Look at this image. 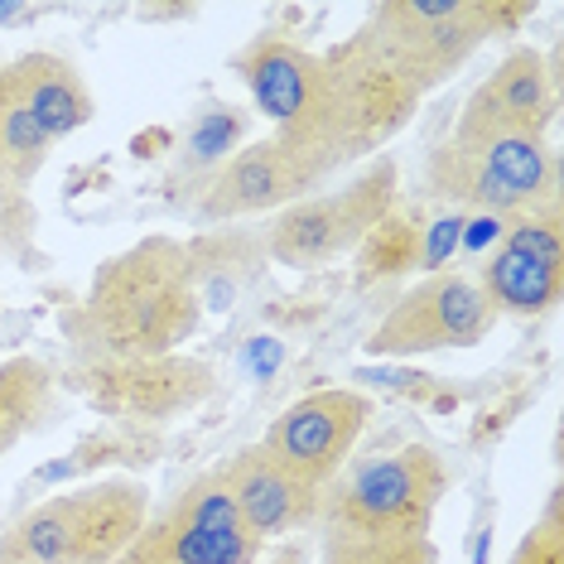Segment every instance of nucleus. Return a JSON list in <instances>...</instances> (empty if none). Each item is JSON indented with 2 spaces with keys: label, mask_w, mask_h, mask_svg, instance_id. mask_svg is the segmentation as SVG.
Wrapping results in <instances>:
<instances>
[{
  "label": "nucleus",
  "mask_w": 564,
  "mask_h": 564,
  "mask_svg": "<svg viewBox=\"0 0 564 564\" xmlns=\"http://www.w3.org/2000/svg\"><path fill=\"white\" fill-rule=\"evenodd\" d=\"M198 304L194 256L170 237H150L97 271L83 333L121 362H155L198 328Z\"/></svg>",
  "instance_id": "nucleus-1"
},
{
  "label": "nucleus",
  "mask_w": 564,
  "mask_h": 564,
  "mask_svg": "<svg viewBox=\"0 0 564 564\" xmlns=\"http://www.w3.org/2000/svg\"><path fill=\"white\" fill-rule=\"evenodd\" d=\"M420 101L425 97L352 30L343 44L314 54L310 93H304L300 121L285 131V140H300V145L328 155L338 170L348 160L377 155L391 135H401Z\"/></svg>",
  "instance_id": "nucleus-2"
},
{
  "label": "nucleus",
  "mask_w": 564,
  "mask_h": 564,
  "mask_svg": "<svg viewBox=\"0 0 564 564\" xmlns=\"http://www.w3.org/2000/svg\"><path fill=\"white\" fill-rule=\"evenodd\" d=\"M531 20V6H487V0H381L367 10L357 34L391 63L401 78L430 97L454 78L492 34H511Z\"/></svg>",
  "instance_id": "nucleus-3"
},
{
  "label": "nucleus",
  "mask_w": 564,
  "mask_h": 564,
  "mask_svg": "<svg viewBox=\"0 0 564 564\" xmlns=\"http://www.w3.org/2000/svg\"><path fill=\"white\" fill-rule=\"evenodd\" d=\"M145 521V487L131 478H101L24 511L0 535V564H117Z\"/></svg>",
  "instance_id": "nucleus-4"
},
{
  "label": "nucleus",
  "mask_w": 564,
  "mask_h": 564,
  "mask_svg": "<svg viewBox=\"0 0 564 564\" xmlns=\"http://www.w3.org/2000/svg\"><path fill=\"white\" fill-rule=\"evenodd\" d=\"M425 184L440 203H454V213L521 217L560 194V170L545 135H502V140L448 135L430 155Z\"/></svg>",
  "instance_id": "nucleus-5"
},
{
  "label": "nucleus",
  "mask_w": 564,
  "mask_h": 564,
  "mask_svg": "<svg viewBox=\"0 0 564 564\" xmlns=\"http://www.w3.org/2000/svg\"><path fill=\"white\" fill-rule=\"evenodd\" d=\"M444 458L425 444H405L352 468L338 492L324 497L328 535H377V541H420L430 535L444 502Z\"/></svg>",
  "instance_id": "nucleus-6"
},
{
  "label": "nucleus",
  "mask_w": 564,
  "mask_h": 564,
  "mask_svg": "<svg viewBox=\"0 0 564 564\" xmlns=\"http://www.w3.org/2000/svg\"><path fill=\"white\" fill-rule=\"evenodd\" d=\"M395 184H401L395 178V160L367 164L352 184L290 203L275 217L265 247H271L280 265H294V271H310V265H324L343 251H357L371 227L395 208Z\"/></svg>",
  "instance_id": "nucleus-7"
},
{
  "label": "nucleus",
  "mask_w": 564,
  "mask_h": 564,
  "mask_svg": "<svg viewBox=\"0 0 564 564\" xmlns=\"http://www.w3.org/2000/svg\"><path fill=\"white\" fill-rule=\"evenodd\" d=\"M261 541L247 531L241 511L227 492L223 473H203L174 497L160 517L126 550V564H256Z\"/></svg>",
  "instance_id": "nucleus-8"
},
{
  "label": "nucleus",
  "mask_w": 564,
  "mask_h": 564,
  "mask_svg": "<svg viewBox=\"0 0 564 564\" xmlns=\"http://www.w3.org/2000/svg\"><path fill=\"white\" fill-rule=\"evenodd\" d=\"M333 174V160L318 150L300 145L285 135H265L256 145H241L223 170H213L198 184L194 213L203 223H237V217L256 213H285L290 203L310 198V188H318Z\"/></svg>",
  "instance_id": "nucleus-9"
},
{
  "label": "nucleus",
  "mask_w": 564,
  "mask_h": 564,
  "mask_svg": "<svg viewBox=\"0 0 564 564\" xmlns=\"http://www.w3.org/2000/svg\"><path fill=\"white\" fill-rule=\"evenodd\" d=\"M497 324L482 285L473 275L440 271L425 275L410 294L391 304V314L371 328L367 352L377 357H425L444 348H473Z\"/></svg>",
  "instance_id": "nucleus-10"
},
{
  "label": "nucleus",
  "mask_w": 564,
  "mask_h": 564,
  "mask_svg": "<svg viewBox=\"0 0 564 564\" xmlns=\"http://www.w3.org/2000/svg\"><path fill=\"white\" fill-rule=\"evenodd\" d=\"M478 285L497 314L541 318L564 294V227H560V194L541 208L521 213L507 227L502 247L487 256Z\"/></svg>",
  "instance_id": "nucleus-11"
},
{
  "label": "nucleus",
  "mask_w": 564,
  "mask_h": 564,
  "mask_svg": "<svg viewBox=\"0 0 564 564\" xmlns=\"http://www.w3.org/2000/svg\"><path fill=\"white\" fill-rule=\"evenodd\" d=\"M367 415H371V401L362 391H348V387L314 391V395H304V401H294L285 415L265 430L261 454L271 458L275 468H285L290 478H300L304 487L324 492V487L338 478V468L348 464Z\"/></svg>",
  "instance_id": "nucleus-12"
},
{
  "label": "nucleus",
  "mask_w": 564,
  "mask_h": 564,
  "mask_svg": "<svg viewBox=\"0 0 564 564\" xmlns=\"http://www.w3.org/2000/svg\"><path fill=\"white\" fill-rule=\"evenodd\" d=\"M560 93L555 68L541 48H511L492 68V78L478 83V93L464 101L454 135L458 140H502V135H545L555 121Z\"/></svg>",
  "instance_id": "nucleus-13"
},
{
  "label": "nucleus",
  "mask_w": 564,
  "mask_h": 564,
  "mask_svg": "<svg viewBox=\"0 0 564 564\" xmlns=\"http://www.w3.org/2000/svg\"><path fill=\"white\" fill-rule=\"evenodd\" d=\"M217 473H223L227 492H232L241 521H247V531L256 541L300 531V525H310L318 511H324V492H318V487H304L300 478H290L285 468H275L271 458L261 454V444L241 448V454L227 458Z\"/></svg>",
  "instance_id": "nucleus-14"
},
{
  "label": "nucleus",
  "mask_w": 564,
  "mask_h": 564,
  "mask_svg": "<svg viewBox=\"0 0 564 564\" xmlns=\"http://www.w3.org/2000/svg\"><path fill=\"white\" fill-rule=\"evenodd\" d=\"M237 78L247 83L251 101L261 107V117L275 126V135H285L294 121H300L304 93H310L314 78V48H300L280 34H261L251 40L241 54L232 58Z\"/></svg>",
  "instance_id": "nucleus-15"
},
{
  "label": "nucleus",
  "mask_w": 564,
  "mask_h": 564,
  "mask_svg": "<svg viewBox=\"0 0 564 564\" xmlns=\"http://www.w3.org/2000/svg\"><path fill=\"white\" fill-rule=\"evenodd\" d=\"M10 87L24 97V107L34 111V121L48 131V140H63L73 131H83L93 121L97 101L87 93L83 73L58 54H24L15 63H6Z\"/></svg>",
  "instance_id": "nucleus-16"
},
{
  "label": "nucleus",
  "mask_w": 564,
  "mask_h": 564,
  "mask_svg": "<svg viewBox=\"0 0 564 564\" xmlns=\"http://www.w3.org/2000/svg\"><path fill=\"white\" fill-rule=\"evenodd\" d=\"M107 387L97 391L101 405L131 410V415H160V410L188 405L208 387V367L198 362H174V357H155V362H121L117 371H101Z\"/></svg>",
  "instance_id": "nucleus-17"
},
{
  "label": "nucleus",
  "mask_w": 564,
  "mask_h": 564,
  "mask_svg": "<svg viewBox=\"0 0 564 564\" xmlns=\"http://www.w3.org/2000/svg\"><path fill=\"white\" fill-rule=\"evenodd\" d=\"M48 405H54V377H48V367L40 357H10V362H0V458L30 430H40Z\"/></svg>",
  "instance_id": "nucleus-18"
},
{
  "label": "nucleus",
  "mask_w": 564,
  "mask_h": 564,
  "mask_svg": "<svg viewBox=\"0 0 564 564\" xmlns=\"http://www.w3.org/2000/svg\"><path fill=\"white\" fill-rule=\"evenodd\" d=\"M420 237H425V213L391 208L357 247V285H381L420 265Z\"/></svg>",
  "instance_id": "nucleus-19"
},
{
  "label": "nucleus",
  "mask_w": 564,
  "mask_h": 564,
  "mask_svg": "<svg viewBox=\"0 0 564 564\" xmlns=\"http://www.w3.org/2000/svg\"><path fill=\"white\" fill-rule=\"evenodd\" d=\"M48 150H54V140L34 121V111L24 107V97L10 87L6 68H0V178H15V184L30 178Z\"/></svg>",
  "instance_id": "nucleus-20"
},
{
  "label": "nucleus",
  "mask_w": 564,
  "mask_h": 564,
  "mask_svg": "<svg viewBox=\"0 0 564 564\" xmlns=\"http://www.w3.org/2000/svg\"><path fill=\"white\" fill-rule=\"evenodd\" d=\"M247 126H251L247 111H237V107L198 111V121L188 126V140H184V174H198V184H203L213 170H223L241 150V140H247Z\"/></svg>",
  "instance_id": "nucleus-21"
},
{
  "label": "nucleus",
  "mask_w": 564,
  "mask_h": 564,
  "mask_svg": "<svg viewBox=\"0 0 564 564\" xmlns=\"http://www.w3.org/2000/svg\"><path fill=\"white\" fill-rule=\"evenodd\" d=\"M324 564H440L430 535L420 541H377V535H328Z\"/></svg>",
  "instance_id": "nucleus-22"
},
{
  "label": "nucleus",
  "mask_w": 564,
  "mask_h": 564,
  "mask_svg": "<svg viewBox=\"0 0 564 564\" xmlns=\"http://www.w3.org/2000/svg\"><path fill=\"white\" fill-rule=\"evenodd\" d=\"M511 564H564V497H560V487L545 497L541 521L521 535Z\"/></svg>",
  "instance_id": "nucleus-23"
},
{
  "label": "nucleus",
  "mask_w": 564,
  "mask_h": 564,
  "mask_svg": "<svg viewBox=\"0 0 564 564\" xmlns=\"http://www.w3.org/2000/svg\"><path fill=\"white\" fill-rule=\"evenodd\" d=\"M464 213H444L434 217V223H425V237H420V265H425L430 275L444 271V261L458 251V241H464Z\"/></svg>",
  "instance_id": "nucleus-24"
}]
</instances>
